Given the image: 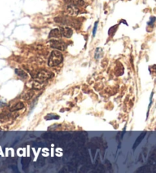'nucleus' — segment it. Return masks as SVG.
Returning <instances> with one entry per match:
<instances>
[{"mask_svg":"<svg viewBox=\"0 0 156 173\" xmlns=\"http://www.w3.org/2000/svg\"><path fill=\"white\" fill-rule=\"evenodd\" d=\"M62 60H63V57L60 52L59 50H53L52 51L48 60V65L50 66H58L62 62Z\"/></svg>","mask_w":156,"mask_h":173,"instance_id":"obj_1","label":"nucleus"},{"mask_svg":"<svg viewBox=\"0 0 156 173\" xmlns=\"http://www.w3.org/2000/svg\"><path fill=\"white\" fill-rule=\"evenodd\" d=\"M53 76H54V74L51 72L46 71V70H41V71L36 73L35 75L34 76V79L37 81L44 82L47 79H49L52 78Z\"/></svg>","mask_w":156,"mask_h":173,"instance_id":"obj_2","label":"nucleus"},{"mask_svg":"<svg viewBox=\"0 0 156 173\" xmlns=\"http://www.w3.org/2000/svg\"><path fill=\"white\" fill-rule=\"evenodd\" d=\"M50 44L52 48L57 49V50H61V51L66 50V44H64L63 42H62V41H55V40H53V41H50Z\"/></svg>","mask_w":156,"mask_h":173,"instance_id":"obj_3","label":"nucleus"},{"mask_svg":"<svg viewBox=\"0 0 156 173\" xmlns=\"http://www.w3.org/2000/svg\"><path fill=\"white\" fill-rule=\"evenodd\" d=\"M27 87H28L30 89H41L44 85L43 84V82H39L37 80L30 81L26 84Z\"/></svg>","mask_w":156,"mask_h":173,"instance_id":"obj_4","label":"nucleus"},{"mask_svg":"<svg viewBox=\"0 0 156 173\" xmlns=\"http://www.w3.org/2000/svg\"><path fill=\"white\" fill-rule=\"evenodd\" d=\"M60 31L61 34H62V36H63V37H65L66 38H70L73 34V29L68 27L61 28Z\"/></svg>","mask_w":156,"mask_h":173,"instance_id":"obj_5","label":"nucleus"},{"mask_svg":"<svg viewBox=\"0 0 156 173\" xmlns=\"http://www.w3.org/2000/svg\"><path fill=\"white\" fill-rule=\"evenodd\" d=\"M66 10L67 12L69 13L70 15H77L79 13V10L77 8V6H73V5H69L66 7Z\"/></svg>","mask_w":156,"mask_h":173,"instance_id":"obj_6","label":"nucleus"},{"mask_svg":"<svg viewBox=\"0 0 156 173\" xmlns=\"http://www.w3.org/2000/svg\"><path fill=\"white\" fill-rule=\"evenodd\" d=\"M62 34H61L60 29L56 28L53 29L49 34V38H60Z\"/></svg>","mask_w":156,"mask_h":173,"instance_id":"obj_7","label":"nucleus"},{"mask_svg":"<svg viewBox=\"0 0 156 173\" xmlns=\"http://www.w3.org/2000/svg\"><path fill=\"white\" fill-rule=\"evenodd\" d=\"M65 2L69 5L75 6H82L85 5V2L83 0H65Z\"/></svg>","mask_w":156,"mask_h":173,"instance_id":"obj_8","label":"nucleus"},{"mask_svg":"<svg viewBox=\"0 0 156 173\" xmlns=\"http://www.w3.org/2000/svg\"><path fill=\"white\" fill-rule=\"evenodd\" d=\"M33 95H34V91H33V90L31 89L27 90L26 92H25L22 94L21 98H22L23 100H28V99H30V98L33 97Z\"/></svg>","mask_w":156,"mask_h":173,"instance_id":"obj_9","label":"nucleus"},{"mask_svg":"<svg viewBox=\"0 0 156 173\" xmlns=\"http://www.w3.org/2000/svg\"><path fill=\"white\" fill-rule=\"evenodd\" d=\"M146 132H142V134H140V135L138 137H137V139L136 140V141H135V143H134V145H133V150H135L137 146L139 145V143L142 142V140H143V138L145 137V136H146Z\"/></svg>","mask_w":156,"mask_h":173,"instance_id":"obj_10","label":"nucleus"},{"mask_svg":"<svg viewBox=\"0 0 156 173\" xmlns=\"http://www.w3.org/2000/svg\"><path fill=\"white\" fill-rule=\"evenodd\" d=\"M24 108V104L22 102H18L17 104H15L14 106H13L12 108H11V111H18V110H21Z\"/></svg>","mask_w":156,"mask_h":173,"instance_id":"obj_11","label":"nucleus"},{"mask_svg":"<svg viewBox=\"0 0 156 173\" xmlns=\"http://www.w3.org/2000/svg\"><path fill=\"white\" fill-rule=\"evenodd\" d=\"M15 73L18 76H19L22 77V78H27V77H28V74H27L24 70H21V69H17V70H15Z\"/></svg>","mask_w":156,"mask_h":173,"instance_id":"obj_12","label":"nucleus"},{"mask_svg":"<svg viewBox=\"0 0 156 173\" xmlns=\"http://www.w3.org/2000/svg\"><path fill=\"white\" fill-rule=\"evenodd\" d=\"M21 162H22V166H23L24 169H26L28 166L29 162H30V158H28V157H23Z\"/></svg>","mask_w":156,"mask_h":173,"instance_id":"obj_13","label":"nucleus"},{"mask_svg":"<svg viewBox=\"0 0 156 173\" xmlns=\"http://www.w3.org/2000/svg\"><path fill=\"white\" fill-rule=\"evenodd\" d=\"M92 143H94V145L95 146H97V147H100L101 146V145L102 144V140H101L100 138H93L92 139Z\"/></svg>","mask_w":156,"mask_h":173,"instance_id":"obj_14","label":"nucleus"},{"mask_svg":"<svg viewBox=\"0 0 156 173\" xmlns=\"http://www.w3.org/2000/svg\"><path fill=\"white\" fill-rule=\"evenodd\" d=\"M102 54H103V50H101V48H98L95 51V59L98 60L100 57L102 56Z\"/></svg>","mask_w":156,"mask_h":173,"instance_id":"obj_15","label":"nucleus"},{"mask_svg":"<svg viewBox=\"0 0 156 173\" xmlns=\"http://www.w3.org/2000/svg\"><path fill=\"white\" fill-rule=\"evenodd\" d=\"M59 118V116L56 115V114H47L46 117H45V119L46 120H52V119H58Z\"/></svg>","mask_w":156,"mask_h":173,"instance_id":"obj_16","label":"nucleus"},{"mask_svg":"<svg viewBox=\"0 0 156 173\" xmlns=\"http://www.w3.org/2000/svg\"><path fill=\"white\" fill-rule=\"evenodd\" d=\"M156 21V18L155 17H152L151 18H150V21L149 22V23H148V25H152V26L153 25H154L155 22Z\"/></svg>","mask_w":156,"mask_h":173,"instance_id":"obj_17","label":"nucleus"},{"mask_svg":"<svg viewBox=\"0 0 156 173\" xmlns=\"http://www.w3.org/2000/svg\"><path fill=\"white\" fill-rule=\"evenodd\" d=\"M97 25H98V22H96L95 25H94V30H93V34H95V32H96V29H97Z\"/></svg>","mask_w":156,"mask_h":173,"instance_id":"obj_18","label":"nucleus"}]
</instances>
